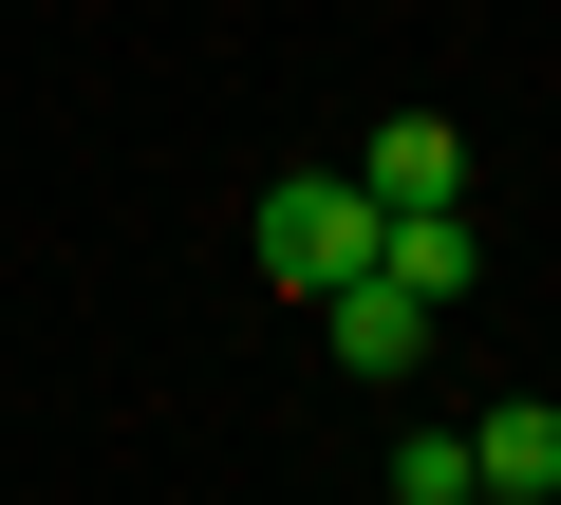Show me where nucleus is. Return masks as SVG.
Instances as JSON below:
<instances>
[{
    "label": "nucleus",
    "mask_w": 561,
    "mask_h": 505,
    "mask_svg": "<svg viewBox=\"0 0 561 505\" xmlns=\"http://www.w3.org/2000/svg\"><path fill=\"white\" fill-rule=\"evenodd\" d=\"M375 225H393L375 169H280V187H262V282H280V300H337V282L375 263Z\"/></svg>",
    "instance_id": "nucleus-1"
},
{
    "label": "nucleus",
    "mask_w": 561,
    "mask_h": 505,
    "mask_svg": "<svg viewBox=\"0 0 561 505\" xmlns=\"http://www.w3.org/2000/svg\"><path fill=\"white\" fill-rule=\"evenodd\" d=\"M319 319H337V375H375V393H393V375H412V356H431V300H412V282H393V263H356V282H337V300H319Z\"/></svg>",
    "instance_id": "nucleus-2"
},
{
    "label": "nucleus",
    "mask_w": 561,
    "mask_h": 505,
    "mask_svg": "<svg viewBox=\"0 0 561 505\" xmlns=\"http://www.w3.org/2000/svg\"><path fill=\"white\" fill-rule=\"evenodd\" d=\"M468 486H486V505H561V393L468 412Z\"/></svg>",
    "instance_id": "nucleus-3"
},
{
    "label": "nucleus",
    "mask_w": 561,
    "mask_h": 505,
    "mask_svg": "<svg viewBox=\"0 0 561 505\" xmlns=\"http://www.w3.org/2000/svg\"><path fill=\"white\" fill-rule=\"evenodd\" d=\"M375 263H393L412 300H468V282H486V225H468V187H431V206H393V225H375Z\"/></svg>",
    "instance_id": "nucleus-4"
},
{
    "label": "nucleus",
    "mask_w": 561,
    "mask_h": 505,
    "mask_svg": "<svg viewBox=\"0 0 561 505\" xmlns=\"http://www.w3.org/2000/svg\"><path fill=\"white\" fill-rule=\"evenodd\" d=\"M356 169H375V206H431V187H468V131H449V113H393Z\"/></svg>",
    "instance_id": "nucleus-5"
},
{
    "label": "nucleus",
    "mask_w": 561,
    "mask_h": 505,
    "mask_svg": "<svg viewBox=\"0 0 561 505\" xmlns=\"http://www.w3.org/2000/svg\"><path fill=\"white\" fill-rule=\"evenodd\" d=\"M393 505H468V431H393Z\"/></svg>",
    "instance_id": "nucleus-6"
}]
</instances>
